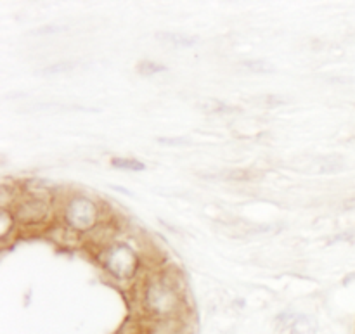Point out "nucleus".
<instances>
[{"instance_id": "1", "label": "nucleus", "mask_w": 355, "mask_h": 334, "mask_svg": "<svg viewBox=\"0 0 355 334\" xmlns=\"http://www.w3.org/2000/svg\"><path fill=\"white\" fill-rule=\"evenodd\" d=\"M141 308L153 322L180 321L186 304L179 281L168 274H151L146 277L139 291Z\"/></svg>"}, {"instance_id": "2", "label": "nucleus", "mask_w": 355, "mask_h": 334, "mask_svg": "<svg viewBox=\"0 0 355 334\" xmlns=\"http://www.w3.org/2000/svg\"><path fill=\"white\" fill-rule=\"evenodd\" d=\"M97 262L116 283H130L141 270V256L128 243H107L97 253Z\"/></svg>"}, {"instance_id": "3", "label": "nucleus", "mask_w": 355, "mask_h": 334, "mask_svg": "<svg viewBox=\"0 0 355 334\" xmlns=\"http://www.w3.org/2000/svg\"><path fill=\"white\" fill-rule=\"evenodd\" d=\"M64 225L75 234H90L101 227L103 208L87 194H71L61 208Z\"/></svg>"}, {"instance_id": "4", "label": "nucleus", "mask_w": 355, "mask_h": 334, "mask_svg": "<svg viewBox=\"0 0 355 334\" xmlns=\"http://www.w3.org/2000/svg\"><path fill=\"white\" fill-rule=\"evenodd\" d=\"M16 217L17 224L30 227V225H44L51 218V203L45 194L28 193V196H19L12 208H9Z\"/></svg>"}, {"instance_id": "5", "label": "nucleus", "mask_w": 355, "mask_h": 334, "mask_svg": "<svg viewBox=\"0 0 355 334\" xmlns=\"http://www.w3.org/2000/svg\"><path fill=\"white\" fill-rule=\"evenodd\" d=\"M156 38L165 42V44L173 45V47H182V49H189L198 44V37H193V35H186V33H177V31H159V33H156Z\"/></svg>"}, {"instance_id": "6", "label": "nucleus", "mask_w": 355, "mask_h": 334, "mask_svg": "<svg viewBox=\"0 0 355 334\" xmlns=\"http://www.w3.org/2000/svg\"><path fill=\"white\" fill-rule=\"evenodd\" d=\"M16 225L17 220L12 211L9 208H2V211H0V239H2V243L9 241L10 234H14Z\"/></svg>"}, {"instance_id": "7", "label": "nucleus", "mask_w": 355, "mask_h": 334, "mask_svg": "<svg viewBox=\"0 0 355 334\" xmlns=\"http://www.w3.org/2000/svg\"><path fill=\"white\" fill-rule=\"evenodd\" d=\"M111 166L114 170H125V172H144L146 165L135 158H125V156H114L111 158Z\"/></svg>"}, {"instance_id": "8", "label": "nucleus", "mask_w": 355, "mask_h": 334, "mask_svg": "<svg viewBox=\"0 0 355 334\" xmlns=\"http://www.w3.org/2000/svg\"><path fill=\"white\" fill-rule=\"evenodd\" d=\"M291 334H315L318 333V322L309 315H300L291 324Z\"/></svg>"}, {"instance_id": "9", "label": "nucleus", "mask_w": 355, "mask_h": 334, "mask_svg": "<svg viewBox=\"0 0 355 334\" xmlns=\"http://www.w3.org/2000/svg\"><path fill=\"white\" fill-rule=\"evenodd\" d=\"M241 64L257 75H270V73L276 71L272 62H269L267 59H250V61H243Z\"/></svg>"}, {"instance_id": "10", "label": "nucleus", "mask_w": 355, "mask_h": 334, "mask_svg": "<svg viewBox=\"0 0 355 334\" xmlns=\"http://www.w3.org/2000/svg\"><path fill=\"white\" fill-rule=\"evenodd\" d=\"M163 71H166V66L158 61H151V59H142L137 64V73L141 76H155Z\"/></svg>"}, {"instance_id": "11", "label": "nucleus", "mask_w": 355, "mask_h": 334, "mask_svg": "<svg viewBox=\"0 0 355 334\" xmlns=\"http://www.w3.org/2000/svg\"><path fill=\"white\" fill-rule=\"evenodd\" d=\"M80 61H75V59H66V61H59L55 64L47 66V68L42 69V75H61V73H69L75 68H78Z\"/></svg>"}, {"instance_id": "12", "label": "nucleus", "mask_w": 355, "mask_h": 334, "mask_svg": "<svg viewBox=\"0 0 355 334\" xmlns=\"http://www.w3.org/2000/svg\"><path fill=\"white\" fill-rule=\"evenodd\" d=\"M259 100H262V106L266 107H276V106H281V104H288L286 99H283V97H277V96H263L260 97Z\"/></svg>"}, {"instance_id": "13", "label": "nucleus", "mask_w": 355, "mask_h": 334, "mask_svg": "<svg viewBox=\"0 0 355 334\" xmlns=\"http://www.w3.org/2000/svg\"><path fill=\"white\" fill-rule=\"evenodd\" d=\"M159 144H165V146H191L189 141H186V139H158Z\"/></svg>"}, {"instance_id": "14", "label": "nucleus", "mask_w": 355, "mask_h": 334, "mask_svg": "<svg viewBox=\"0 0 355 334\" xmlns=\"http://www.w3.org/2000/svg\"><path fill=\"white\" fill-rule=\"evenodd\" d=\"M61 30H64L62 26H44L40 30L35 31V35H47V33H59Z\"/></svg>"}]
</instances>
